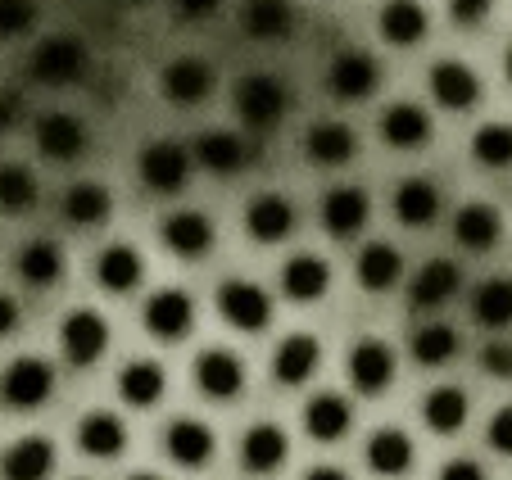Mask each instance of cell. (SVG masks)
<instances>
[{
    "instance_id": "1",
    "label": "cell",
    "mask_w": 512,
    "mask_h": 480,
    "mask_svg": "<svg viewBox=\"0 0 512 480\" xmlns=\"http://www.w3.org/2000/svg\"><path fill=\"white\" fill-rule=\"evenodd\" d=\"M91 68V50L82 37H73V32H55V37H41L37 46H32L28 55V77L32 82H41V87H73V82H82Z\"/></svg>"
},
{
    "instance_id": "2",
    "label": "cell",
    "mask_w": 512,
    "mask_h": 480,
    "mask_svg": "<svg viewBox=\"0 0 512 480\" xmlns=\"http://www.w3.org/2000/svg\"><path fill=\"white\" fill-rule=\"evenodd\" d=\"M55 394V363L41 354H19L0 372V408L5 413H37Z\"/></svg>"
},
{
    "instance_id": "3",
    "label": "cell",
    "mask_w": 512,
    "mask_h": 480,
    "mask_svg": "<svg viewBox=\"0 0 512 480\" xmlns=\"http://www.w3.org/2000/svg\"><path fill=\"white\" fill-rule=\"evenodd\" d=\"M195 173V159H191V145L182 141H145L141 154H136V177L150 195H182L191 186Z\"/></svg>"
},
{
    "instance_id": "4",
    "label": "cell",
    "mask_w": 512,
    "mask_h": 480,
    "mask_svg": "<svg viewBox=\"0 0 512 480\" xmlns=\"http://www.w3.org/2000/svg\"><path fill=\"white\" fill-rule=\"evenodd\" d=\"M232 109L250 132H272L290 109V91H286V82L272 73H245L232 91Z\"/></svg>"
},
{
    "instance_id": "5",
    "label": "cell",
    "mask_w": 512,
    "mask_h": 480,
    "mask_svg": "<svg viewBox=\"0 0 512 480\" xmlns=\"http://www.w3.org/2000/svg\"><path fill=\"white\" fill-rule=\"evenodd\" d=\"M59 354L73 372H91L109 354V322L96 308H68L59 322Z\"/></svg>"
},
{
    "instance_id": "6",
    "label": "cell",
    "mask_w": 512,
    "mask_h": 480,
    "mask_svg": "<svg viewBox=\"0 0 512 480\" xmlns=\"http://www.w3.org/2000/svg\"><path fill=\"white\" fill-rule=\"evenodd\" d=\"M213 308L232 331H263L272 322V295L250 277H227L213 290Z\"/></svg>"
},
{
    "instance_id": "7",
    "label": "cell",
    "mask_w": 512,
    "mask_h": 480,
    "mask_svg": "<svg viewBox=\"0 0 512 480\" xmlns=\"http://www.w3.org/2000/svg\"><path fill=\"white\" fill-rule=\"evenodd\" d=\"M345 372H349V385L358 394H386L395 385V372H399V354L390 340L381 336H363L349 345V358H345Z\"/></svg>"
},
{
    "instance_id": "8",
    "label": "cell",
    "mask_w": 512,
    "mask_h": 480,
    "mask_svg": "<svg viewBox=\"0 0 512 480\" xmlns=\"http://www.w3.org/2000/svg\"><path fill=\"white\" fill-rule=\"evenodd\" d=\"M32 141H37L41 159H50V164H78L82 154L91 150V127L87 118L68 114V109H50V114L37 118Z\"/></svg>"
},
{
    "instance_id": "9",
    "label": "cell",
    "mask_w": 512,
    "mask_h": 480,
    "mask_svg": "<svg viewBox=\"0 0 512 480\" xmlns=\"http://www.w3.org/2000/svg\"><path fill=\"white\" fill-rule=\"evenodd\" d=\"M191 376H195V390L213 404H232L245 394V363L236 349H223V345H209L195 354L191 363Z\"/></svg>"
},
{
    "instance_id": "10",
    "label": "cell",
    "mask_w": 512,
    "mask_h": 480,
    "mask_svg": "<svg viewBox=\"0 0 512 480\" xmlns=\"http://www.w3.org/2000/svg\"><path fill=\"white\" fill-rule=\"evenodd\" d=\"M141 327L150 331L159 345H177V340L195 327V299H191V290L164 286V290H155V295H145Z\"/></svg>"
},
{
    "instance_id": "11",
    "label": "cell",
    "mask_w": 512,
    "mask_h": 480,
    "mask_svg": "<svg viewBox=\"0 0 512 480\" xmlns=\"http://www.w3.org/2000/svg\"><path fill=\"white\" fill-rule=\"evenodd\" d=\"M426 87H431V100L449 114H467V109L481 105L485 87H481V73L463 59H435L431 73H426Z\"/></svg>"
},
{
    "instance_id": "12",
    "label": "cell",
    "mask_w": 512,
    "mask_h": 480,
    "mask_svg": "<svg viewBox=\"0 0 512 480\" xmlns=\"http://www.w3.org/2000/svg\"><path fill=\"white\" fill-rule=\"evenodd\" d=\"M318 218H322V231H327L331 240H354L358 231L372 222V195L354 182L331 186V191H322V200H318Z\"/></svg>"
},
{
    "instance_id": "13",
    "label": "cell",
    "mask_w": 512,
    "mask_h": 480,
    "mask_svg": "<svg viewBox=\"0 0 512 480\" xmlns=\"http://www.w3.org/2000/svg\"><path fill=\"white\" fill-rule=\"evenodd\" d=\"M213 82H218V77H213V64L200 55H177L159 68V91H164V100L177 109L204 105V100L213 96Z\"/></svg>"
},
{
    "instance_id": "14",
    "label": "cell",
    "mask_w": 512,
    "mask_h": 480,
    "mask_svg": "<svg viewBox=\"0 0 512 480\" xmlns=\"http://www.w3.org/2000/svg\"><path fill=\"white\" fill-rule=\"evenodd\" d=\"M300 231V204L281 191H263L245 204V236L259 245H281Z\"/></svg>"
},
{
    "instance_id": "15",
    "label": "cell",
    "mask_w": 512,
    "mask_h": 480,
    "mask_svg": "<svg viewBox=\"0 0 512 480\" xmlns=\"http://www.w3.org/2000/svg\"><path fill=\"white\" fill-rule=\"evenodd\" d=\"M377 87H381V64L368 50H340L327 64V91L336 100H345V105L377 96Z\"/></svg>"
},
{
    "instance_id": "16",
    "label": "cell",
    "mask_w": 512,
    "mask_h": 480,
    "mask_svg": "<svg viewBox=\"0 0 512 480\" xmlns=\"http://www.w3.org/2000/svg\"><path fill=\"white\" fill-rule=\"evenodd\" d=\"M159 240H164V250L177 254V259L195 263L213 250V240H218V227H213L209 213L200 209H173L164 222H159Z\"/></svg>"
},
{
    "instance_id": "17",
    "label": "cell",
    "mask_w": 512,
    "mask_h": 480,
    "mask_svg": "<svg viewBox=\"0 0 512 480\" xmlns=\"http://www.w3.org/2000/svg\"><path fill=\"white\" fill-rule=\"evenodd\" d=\"M322 367V340L313 331H290L281 336V345L272 349V381L286 385V390H300L318 376Z\"/></svg>"
},
{
    "instance_id": "18",
    "label": "cell",
    "mask_w": 512,
    "mask_h": 480,
    "mask_svg": "<svg viewBox=\"0 0 512 480\" xmlns=\"http://www.w3.org/2000/svg\"><path fill=\"white\" fill-rule=\"evenodd\" d=\"M463 290V268L454 259H431L417 268V277L408 281V308L413 313H440L449 299H458Z\"/></svg>"
},
{
    "instance_id": "19",
    "label": "cell",
    "mask_w": 512,
    "mask_h": 480,
    "mask_svg": "<svg viewBox=\"0 0 512 480\" xmlns=\"http://www.w3.org/2000/svg\"><path fill=\"white\" fill-rule=\"evenodd\" d=\"M191 159L195 168L213 177H236L245 164H250V145H245L241 132H227V127H209L191 141Z\"/></svg>"
},
{
    "instance_id": "20",
    "label": "cell",
    "mask_w": 512,
    "mask_h": 480,
    "mask_svg": "<svg viewBox=\"0 0 512 480\" xmlns=\"http://www.w3.org/2000/svg\"><path fill=\"white\" fill-rule=\"evenodd\" d=\"M390 213H395L399 227H413L426 231L440 213H445V191L431 182V177H404L390 195Z\"/></svg>"
},
{
    "instance_id": "21",
    "label": "cell",
    "mask_w": 512,
    "mask_h": 480,
    "mask_svg": "<svg viewBox=\"0 0 512 480\" xmlns=\"http://www.w3.org/2000/svg\"><path fill=\"white\" fill-rule=\"evenodd\" d=\"M354 154H358V132L349 123H340V118L309 123V132H304V159L313 168H345V164H354Z\"/></svg>"
},
{
    "instance_id": "22",
    "label": "cell",
    "mask_w": 512,
    "mask_h": 480,
    "mask_svg": "<svg viewBox=\"0 0 512 480\" xmlns=\"http://www.w3.org/2000/svg\"><path fill=\"white\" fill-rule=\"evenodd\" d=\"M377 132H381V141H386L390 150L413 154V150H422V145H431L435 123H431V114H426L417 100H395V105L381 109Z\"/></svg>"
},
{
    "instance_id": "23",
    "label": "cell",
    "mask_w": 512,
    "mask_h": 480,
    "mask_svg": "<svg viewBox=\"0 0 512 480\" xmlns=\"http://www.w3.org/2000/svg\"><path fill=\"white\" fill-rule=\"evenodd\" d=\"M363 462H368V471L372 476H381V480L408 476L413 462H417L413 435H408L404 426H381V431H372L368 444H363Z\"/></svg>"
},
{
    "instance_id": "24",
    "label": "cell",
    "mask_w": 512,
    "mask_h": 480,
    "mask_svg": "<svg viewBox=\"0 0 512 480\" xmlns=\"http://www.w3.org/2000/svg\"><path fill=\"white\" fill-rule=\"evenodd\" d=\"M64 268H68L64 245H59V240H50V236L23 240V250L14 254V277H19L28 290L59 286V281H64Z\"/></svg>"
},
{
    "instance_id": "25",
    "label": "cell",
    "mask_w": 512,
    "mask_h": 480,
    "mask_svg": "<svg viewBox=\"0 0 512 480\" xmlns=\"http://www.w3.org/2000/svg\"><path fill=\"white\" fill-rule=\"evenodd\" d=\"M281 295L290 299V304H318L322 295L331 290V263L322 259V254L304 250V254H290L286 263H281Z\"/></svg>"
},
{
    "instance_id": "26",
    "label": "cell",
    "mask_w": 512,
    "mask_h": 480,
    "mask_svg": "<svg viewBox=\"0 0 512 480\" xmlns=\"http://www.w3.org/2000/svg\"><path fill=\"white\" fill-rule=\"evenodd\" d=\"M164 453L177 467L195 471L218 453V435H213V426L200 422V417H173V422L164 426Z\"/></svg>"
},
{
    "instance_id": "27",
    "label": "cell",
    "mask_w": 512,
    "mask_h": 480,
    "mask_svg": "<svg viewBox=\"0 0 512 480\" xmlns=\"http://www.w3.org/2000/svg\"><path fill=\"white\" fill-rule=\"evenodd\" d=\"M354 431V404L340 390H322L304 404V435L313 444H340Z\"/></svg>"
},
{
    "instance_id": "28",
    "label": "cell",
    "mask_w": 512,
    "mask_h": 480,
    "mask_svg": "<svg viewBox=\"0 0 512 480\" xmlns=\"http://www.w3.org/2000/svg\"><path fill=\"white\" fill-rule=\"evenodd\" d=\"M141 281H145V259L136 245L109 240L105 250L96 254V286L105 295H132V290H141Z\"/></svg>"
},
{
    "instance_id": "29",
    "label": "cell",
    "mask_w": 512,
    "mask_h": 480,
    "mask_svg": "<svg viewBox=\"0 0 512 480\" xmlns=\"http://www.w3.org/2000/svg\"><path fill=\"white\" fill-rule=\"evenodd\" d=\"M377 32L386 46L413 50V46H422L426 32H431V14H426L422 0H386L377 10Z\"/></svg>"
},
{
    "instance_id": "30",
    "label": "cell",
    "mask_w": 512,
    "mask_h": 480,
    "mask_svg": "<svg viewBox=\"0 0 512 480\" xmlns=\"http://www.w3.org/2000/svg\"><path fill=\"white\" fill-rule=\"evenodd\" d=\"M354 281L368 290V295H386V290H395L399 281H404V250L390 245V240H368L354 259Z\"/></svg>"
},
{
    "instance_id": "31",
    "label": "cell",
    "mask_w": 512,
    "mask_h": 480,
    "mask_svg": "<svg viewBox=\"0 0 512 480\" xmlns=\"http://www.w3.org/2000/svg\"><path fill=\"white\" fill-rule=\"evenodd\" d=\"M290 458V435L277 422H254L241 435V467L250 476H277Z\"/></svg>"
},
{
    "instance_id": "32",
    "label": "cell",
    "mask_w": 512,
    "mask_h": 480,
    "mask_svg": "<svg viewBox=\"0 0 512 480\" xmlns=\"http://www.w3.org/2000/svg\"><path fill=\"white\" fill-rule=\"evenodd\" d=\"M454 240L467 254H490L503 240V213L485 200H467L454 213Z\"/></svg>"
},
{
    "instance_id": "33",
    "label": "cell",
    "mask_w": 512,
    "mask_h": 480,
    "mask_svg": "<svg viewBox=\"0 0 512 480\" xmlns=\"http://www.w3.org/2000/svg\"><path fill=\"white\" fill-rule=\"evenodd\" d=\"M73 440H78V449L87 453V458L109 462V458H123L127 426H123V417H114L109 408H91V413L73 426Z\"/></svg>"
},
{
    "instance_id": "34",
    "label": "cell",
    "mask_w": 512,
    "mask_h": 480,
    "mask_svg": "<svg viewBox=\"0 0 512 480\" xmlns=\"http://www.w3.org/2000/svg\"><path fill=\"white\" fill-rule=\"evenodd\" d=\"M50 471H55L50 435H23L0 453V480H50Z\"/></svg>"
},
{
    "instance_id": "35",
    "label": "cell",
    "mask_w": 512,
    "mask_h": 480,
    "mask_svg": "<svg viewBox=\"0 0 512 480\" xmlns=\"http://www.w3.org/2000/svg\"><path fill=\"white\" fill-rule=\"evenodd\" d=\"M109 213H114V195H109L105 182H73L64 191V200H59V218L78 231L109 222Z\"/></svg>"
},
{
    "instance_id": "36",
    "label": "cell",
    "mask_w": 512,
    "mask_h": 480,
    "mask_svg": "<svg viewBox=\"0 0 512 480\" xmlns=\"http://www.w3.org/2000/svg\"><path fill=\"white\" fill-rule=\"evenodd\" d=\"M472 417V399L463 385H431L422 399V422L431 435H458Z\"/></svg>"
},
{
    "instance_id": "37",
    "label": "cell",
    "mask_w": 512,
    "mask_h": 480,
    "mask_svg": "<svg viewBox=\"0 0 512 480\" xmlns=\"http://www.w3.org/2000/svg\"><path fill=\"white\" fill-rule=\"evenodd\" d=\"M168 390V372L155 358H132V363L118 372V399L127 408H155Z\"/></svg>"
},
{
    "instance_id": "38",
    "label": "cell",
    "mask_w": 512,
    "mask_h": 480,
    "mask_svg": "<svg viewBox=\"0 0 512 480\" xmlns=\"http://www.w3.org/2000/svg\"><path fill=\"white\" fill-rule=\"evenodd\" d=\"M241 32L250 41H286L295 32V5L290 0H245Z\"/></svg>"
},
{
    "instance_id": "39",
    "label": "cell",
    "mask_w": 512,
    "mask_h": 480,
    "mask_svg": "<svg viewBox=\"0 0 512 480\" xmlns=\"http://www.w3.org/2000/svg\"><path fill=\"white\" fill-rule=\"evenodd\" d=\"M458 349H463V336L449 322H422L408 340V354H413L417 367H449L458 358Z\"/></svg>"
},
{
    "instance_id": "40",
    "label": "cell",
    "mask_w": 512,
    "mask_h": 480,
    "mask_svg": "<svg viewBox=\"0 0 512 480\" xmlns=\"http://www.w3.org/2000/svg\"><path fill=\"white\" fill-rule=\"evenodd\" d=\"M472 322L485 331L512 327V277H485L472 290Z\"/></svg>"
},
{
    "instance_id": "41",
    "label": "cell",
    "mask_w": 512,
    "mask_h": 480,
    "mask_svg": "<svg viewBox=\"0 0 512 480\" xmlns=\"http://www.w3.org/2000/svg\"><path fill=\"white\" fill-rule=\"evenodd\" d=\"M41 200V182L28 164H0V213H32Z\"/></svg>"
},
{
    "instance_id": "42",
    "label": "cell",
    "mask_w": 512,
    "mask_h": 480,
    "mask_svg": "<svg viewBox=\"0 0 512 480\" xmlns=\"http://www.w3.org/2000/svg\"><path fill=\"white\" fill-rule=\"evenodd\" d=\"M472 159L490 173L512 168V123H485L472 132Z\"/></svg>"
},
{
    "instance_id": "43",
    "label": "cell",
    "mask_w": 512,
    "mask_h": 480,
    "mask_svg": "<svg viewBox=\"0 0 512 480\" xmlns=\"http://www.w3.org/2000/svg\"><path fill=\"white\" fill-rule=\"evenodd\" d=\"M37 0H0V41H19L37 28Z\"/></svg>"
},
{
    "instance_id": "44",
    "label": "cell",
    "mask_w": 512,
    "mask_h": 480,
    "mask_svg": "<svg viewBox=\"0 0 512 480\" xmlns=\"http://www.w3.org/2000/svg\"><path fill=\"white\" fill-rule=\"evenodd\" d=\"M481 372L494 381H512V340H490L481 349Z\"/></svg>"
},
{
    "instance_id": "45",
    "label": "cell",
    "mask_w": 512,
    "mask_h": 480,
    "mask_svg": "<svg viewBox=\"0 0 512 480\" xmlns=\"http://www.w3.org/2000/svg\"><path fill=\"white\" fill-rule=\"evenodd\" d=\"M485 444H490L494 453H503V458H512V404H503L499 413L490 417V426H485Z\"/></svg>"
},
{
    "instance_id": "46",
    "label": "cell",
    "mask_w": 512,
    "mask_h": 480,
    "mask_svg": "<svg viewBox=\"0 0 512 480\" xmlns=\"http://www.w3.org/2000/svg\"><path fill=\"white\" fill-rule=\"evenodd\" d=\"M494 10V0H449V19L458 23V28H476V23H485Z\"/></svg>"
},
{
    "instance_id": "47",
    "label": "cell",
    "mask_w": 512,
    "mask_h": 480,
    "mask_svg": "<svg viewBox=\"0 0 512 480\" xmlns=\"http://www.w3.org/2000/svg\"><path fill=\"white\" fill-rule=\"evenodd\" d=\"M173 10H177V19L200 23V19H213V14L223 10V0H173Z\"/></svg>"
},
{
    "instance_id": "48",
    "label": "cell",
    "mask_w": 512,
    "mask_h": 480,
    "mask_svg": "<svg viewBox=\"0 0 512 480\" xmlns=\"http://www.w3.org/2000/svg\"><path fill=\"white\" fill-rule=\"evenodd\" d=\"M435 480H485V467L476 458H449Z\"/></svg>"
},
{
    "instance_id": "49",
    "label": "cell",
    "mask_w": 512,
    "mask_h": 480,
    "mask_svg": "<svg viewBox=\"0 0 512 480\" xmlns=\"http://www.w3.org/2000/svg\"><path fill=\"white\" fill-rule=\"evenodd\" d=\"M19 322H23V304L14 295H5V290H0V340L14 336V331H19Z\"/></svg>"
},
{
    "instance_id": "50",
    "label": "cell",
    "mask_w": 512,
    "mask_h": 480,
    "mask_svg": "<svg viewBox=\"0 0 512 480\" xmlns=\"http://www.w3.org/2000/svg\"><path fill=\"white\" fill-rule=\"evenodd\" d=\"M19 123V96L14 91H0V136Z\"/></svg>"
},
{
    "instance_id": "51",
    "label": "cell",
    "mask_w": 512,
    "mask_h": 480,
    "mask_svg": "<svg viewBox=\"0 0 512 480\" xmlns=\"http://www.w3.org/2000/svg\"><path fill=\"white\" fill-rule=\"evenodd\" d=\"M304 480H349V471H340V467H309V471H304Z\"/></svg>"
},
{
    "instance_id": "52",
    "label": "cell",
    "mask_w": 512,
    "mask_h": 480,
    "mask_svg": "<svg viewBox=\"0 0 512 480\" xmlns=\"http://www.w3.org/2000/svg\"><path fill=\"white\" fill-rule=\"evenodd\" d=\"M127 480H164V476H155V471H132Z\"/></svg>"
},
{
    "instance_id": "53",
    "label": "cell",
    "mask_w": 512,
    "mask_h": 480,
    "mask_svg": "<svg viewBox=\"0 0 512 480\" xmlns=\"http://www.w3.org/2000/svg\"><path fill=\"white\" fill-rule=\"evenodd\" d=\"M503 73H508V82H512V46H508V55H503Z\"/></svg>"
},
{
    "instance_id": "54",
    "label": "cell",
    "mask_w": 512,
    "mask_h": 480,
    "mask_svg": "<svg viewBox=\"0 0 512 480\" xmlns=\"http://www.w3.org/2000/svg\"><path fill=\"white\" fill-rule=\"evenodd\" d=\"M73 480H91V476H73Z\"/></svg>"
},
{
    "instance_id": "55",
    "label": "cell",
    "mask_w": 512,
    "mask_h": 480,
    "mask_svg": "<svg viewBox=\"0 0 512 480\" xmlns=\"http://www.w3.org/2000/svg\"><path fill=\"white\" fill-rule=\"evenodd\" d=\"M132 5H145V0H132Z\"/></svg>"
}]
</instances>
